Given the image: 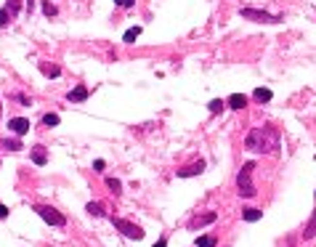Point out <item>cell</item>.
<instances>
[{
  "mask_svg": "<svg viewBox=\"0 0 316 247\" xmlns=\"http://www.w3.org/2000/svg\"><path fill=\"white\" fill-rule=\"evenodd\" d=\"M245 149L255 154H276L279 151V131L274 125H258L247 133Z\"/></svg>",
  "mask_w": 316,
  "mask_h": 247,
  "instance_id": "1",
  "label": "cell"
},
{
  "mask_svg": "<svg viewBox=\"0 0 316 247\" xmlns=\"http://www.w3.org/2000/svg\"><path fill=\"white\" fill-rule=\"evenodd\" d=\"M252 170H255V162H245L236 173V194L245 199H252L258 194L255 183H252Z\"/></svg>",
  "mask_w": 316,
  "mask_h": 247,
  "instance_id": "2",
  "label": "cell"
},
{
  "mask_svg": "<svg viewBox=\"0 0 316 247\" xmlns=\"http://www.w3.org/2000/svg\"><path fill=\"white\" fill-rule=\"evenodd\" d=\"M239 16L247 21H258V24H276V21H282V14H268V11H261V8H242Z\"/></svg>",
  "mask_w": 316,
  "mask_h": 247,
  "instance_id": "3",
  "label": "cell"
},
{
  "mask_svg": "<svg viewBox=\"0 0 316 247\" xmlns=\"http://www.w3.org/2000/svg\"><path fill=\"white\" fill-rule=\"evenodd\" d=\"M35 213L43 218L45 223H50V226H56V229H61V226H67V215H61L56 207H48V205H35Z\"/></svg>",
  "mask_w": 316,
  "mask_h": 247,
  "instance_id": "4",
  "label": "cell"
},
{
  "mask_svg": "<svg viewBox=\"0 0 316 247\" xmlns=\"http://www.w3.org/2000/svg\"><path fill=\"white\" fill-rule=\"evenodd\" d=\"M112 226H115L120 234H125L128 239H144V229L135 226V223H131V221H125V218H112Z\"/></svg>",
  "mask_w": 316,
  "mask_h": 247,
  "instance_id": "5",
  "label": "cell"
},
{
  "mask_svg": "<svg viewBox=\"0 0 316 247\" xmlns=\"http://www.w3.org/2000/svg\"><path fill=\"white\" fill-rule=\"evenodd\" d=\"M218 221V213H213V210H207V213H202V215H194L189 221V229L191 231H197V229H202V226H210V223H216Z\"/></svg>",
  "mask_w": 316,
  "mask_h": 247,
  "instance_id": "6",
  "label": "cell"
},
{
  "mask_svg": "<svg viewBox=\"0 0 316 247\" xmlns=\"http://www.w3.org/2000/svg\"><path fill=\"white\" fill-rule=\"evenodd\" d=\"M30 128H32L30 120H24V117H11V120H8V131L14 133V136H24Z\"/></svg>",
  "mask_w": 316,
  "mask_h": 247,
  "instance_id": "7",
  "label": "cell"
},
{
  "mask_svg": "<svg viewBox=\"0 0 316 247\" xmlns=\"http://www.w3.org/2000/svg\"><path fill=\"white\" fill-rule=\"evenodd\" d=\"M200 173H205V160L191 162V165L181 167V170H178V178H194V176H200Z\"/></svg>",
  "mask_w": 316,
  "mask_h": 247,
  "instance_id": "8",
  "label": "cell"
},
{
  "mask_svg": "<svg viewBox=\"0 0 316 247\" xmlns=\"http://www.w3.org/2000/svg\"><path fill=\"white\" fill-rule=\"evenodd\" d=\"M30 157H32V162H35V165H40V167L48 165V151H45V147H40V144L30 149Z\"/></svg>",
  "mask_w": 316,
  "mask_h": 247,
  "instance_id": "9",
  "label": "cell"
},
{
  "mask_svg": "<svg viewBox=\"0 0 316 247\" xmlns=\"http://www.w3.org/2000/svg\"><path fill=\"white\" fill-rule=\"evenodd\" d=\"M226 106H229V109H236V112L245 109V106H247V96H245V93H231V96L226 99Z\"/></svg>",
  "mask_w": 316,
  "mask_h": 247,
  "instance_id": "10",
  "label": "cell"
},
{
  "mask_svg": "<svg viewBox=\"0 0 316 247\" xmlns=\"http://www.w3.org/2000/svg\"><path fill=\"white\" fill-rule=\"evenodd\" d=\"M90 96V91L85 85H77V88H72L69 93H67V101H75V104H80V101H85Z\"/></svg>",
  "mask_w": 316,
  "mask_h": 247,
  "instance_id": "11",
  "label": "cell"
},
{
  "mask_svg": "<svg viewBox=\"0 0 316 247\" xmlns=\"http://www.w3.org/2000/svg\"><path fill=\"white\" fill-rule=\"evenodd\" d=\"M300 237H303V239H314V237H316V210L311 213V218H308V223H306V229H303Z\"/></svg>",
  "mask_w": 316,
  "mask_h": 247,
  "instance_id": "12",
  "label": "cell"
},
{
  "mask_svg": "<svg viewBox=\"0 0 316 247\" xmlns=\"http://www.w3.org/2000/svg\"><path fill=\"white\" fill-rule=\"evenodd\" d=\"M242 218H245L247 223H255V221H261V218H263V213L258 210V207H247V210H242Z\"/></svg>",
  "mask_w": 316,
  "mask_h": 247,
  "instance_id": "13",
  "label": "cell"
},
{
  "mask_svg": "<svg viewBox=\"0 0 316 247\" xmlns=\"http://www.w3.org/2000/svg\"><path fill=\"white\" fill-rule=\"evenodd\" d=\"M0 149L19 151V149H24V147H21V141H19V138H0Z\"/></svg>",
  "mask_w": 316,
  "mask_h": 247,
  "instance_id": "14",
  "label": "cell"
},
{
  "mask_svg": "<svg viewBox=\"0 0 316 247\" xmlns=\"http://www.w3.org/2000/svg\"><path fill=\"white\" fill-rule=\"evenodd\" d=\"M271 96H274V93H271L268 88H255V93H252V99H255L258 104H266V101H271Z\"/></svg>",
  "mask_w": 316,
  "mask_h": 247,
  "instance_id": "15",
  "label": "cell"
},
{
  "mask_svg": "<svg viewBox=\"0 0 316 247\" xmlns=\"http://www.w3.org/2000/svg\"><path fill=\"white\" fill-rule=\"evenodd\" d=\"M141 37V27H131V30L122 35V43H135Z\"/></svg>",
  "mask_w": 316,
  "mask_h": 247,
  "instance_id": "16",
  "label": "cell"
},
{
  "mask_svg": "<svg viewBox=\"0 0 316 247\" xmlns=\"http://www.w3.org/2000/svg\"><path fill=\"white\" fill-rule=\"evenodd\" d=\"M85 213H88V215H93V218H101V215H104V207H101L99 202H88Z\"/></svg>",
  "mask_w": 316,
  "mask_h": 247,
  "instance_id": "17",
  "label": "cell"
},
{
  "mask_svg": "<svg viewBox=\"0 0 316 247\" xmlns=\"http://www.w3.org/2000/svg\"><path fill=\"white\" fill-rule=\"evenodd\" d=\"M59 122H61V117H59V115H53V112L43 115V125H45V128H56Z\"/></svg>",
  "mask_w": 316,
  "mask_h": 247,
  "instance_id": "18",
  "label": "cell"
},
{
  "mask_svg": "<svg viewBox=\"0 0 316 247\" xmlns=\"http://www.w3.org/2000/svg\"><path fill=\"white\" fill-rule=\"evenodd\" d=\"M40 72L45 77H59L61 75V69H59V66H53V64H40Z\"/></svg>",
  "mask_w": 316,
  "mask_h": 247,
  "instance_id": "19",
  "label": "cell"
},
{
  "mask_svg": "<svg viewBox=\"0 0 316 247\" xmlns=\"http://www.w3.org/2000/svg\"><path fill=\"white\" fill-rule=\"evenodd\" d=\"M223 106H226V101H223V99H213L210 104H207V109H210V115H218V112H221Z\"/></svg>",
  "mask_w": 316,
  "mask_h": 247,
  "instance_id": "20",
  "label": "cell"
},
{
  "mask_svg": "<svg viewBox=\"0 0 316 247\" xmlns=\"http://www.w3.org/2000/svg\"><path fill=\"white\" fill-rule=\"evenodd\" d=\"M218 239L216 237H197V247H216Z\"/></svg>",
  "mask_w": 316,
  "mask_h": 247,
  "instance_id": "21",
  "label": "cell"
},
{
  "mask_svg": "<svg viewBox=\"0 0 316 247\" xmlns=\"http://www.w3.org/2000/svg\"><path fill=\"white\" fill-rule=\"evenodd\" d=\"M43 14L50 19V16H56V14H59V8H56V5L50 3V0H43Z\"/></svg>",
  "mask_w": 316,
  "mask_h": 247,
  "instance_id": "22",
  "label": "cell"
},
{
  "mask_svg": "<svg viewBox=\"0 0 316 247\" xmlns=\"http://www.w3.org/2000/svg\"><path fill=\"white\" fill-rule=\"evenodd\" d=\"M106 186H109L115 194H120V192H122V183L117 181V178H106Z\"/></svg>",
  "mask_w": 316,
  "mask_h": 247,
  "instance_id": "23",
  "label": "cell"
},
{
  "mask_svg": "<svg viewBox=\"0 0 316 247\" xmlns=\"http://www.w3.org/2000/svg\"><path fill=\"white\" fill-rule=\"evenodd\" d=\"M5 8L11 11V16H16L21 11V0H8V5H5Z\"/></svg>",
  "mask_w": 316,
  "mask_h": 247,
  "instance_id": "24",
  "label": "cell"
},
{
  "mask_svg": "<svg viewBox=\"0 0 316 247\" xmlns=\"http://www.w3.org/2000/svg\"><path fill=\"white\" fill-rule=\"evenodd\" d=\"M11 19H14V16H11V11L8 8H0V27H5Z\"/></svg>",
  "mask_w": 316,
  "mask_h": 247,
  "instance_id": "25",
  "label": "cell"
},
{
  "mask_svg": "<svg viewBox=\"0 0 316 247\" xmlns=\"http://www.w3.org/2000/svg\"><path fill=\"white\" fill-rule=\"evenodd\" d=\"M115 5H120V8H133L135 0H115Z\"/></svg>",
  "mask_w": 316,
  "mask_h": 247,
  "instance_id": "26",
  "label": "cell"
},
{
  "mask_svg": "<svg viewBox=\"0 0 316 247\" xmlns=\"http://www.w3.org/2000/svg\"><path fill=\"white\" fill-rule=\"evenodd\" d=\"M14 99H16V101H19V104H24V106H30V104H32V101H30V99H27V96H21V93H16V96H14Z\"/></svg>",
  "mask_w": 316,
  "mask_h": 247,
  "instance_id": "27",
  "label": "cell"
},
{
  "mask_svg": "<svg viewBox=\"0 0 316 247\" xmlns=\"http://www.w3.org/2000/svg\"><path fill=\"white\" fill-rule=\"evenodd\" d=\"M8 213H11V210L3 205V202H0V221H3V218H8Z\"/></svg>",
  "mask_w": 316,
  "mask_h": 247,
  "instance_id": "28",
  "label": "cell"
},
{
  "mask_svg": "<svg viewBox=\"0 0 316 247\" xmlns=\"http://www.w3.org/2000/svg\"><path fill=\"white\" fill-rule=\"evenodd\" d=\"M104 165H106V162H104V160H96V162H93V167H96V173H101V170H104Z\"/></svg>",
  "mask_w": 316,
  "mask_h": 247,
  "instance_id": "29",
  "label": "cell"
},
{
  "mask_svg": "<svg viewBox=\"0 0 316 247\" xmlns=\"http://www.w3.org/2000/svg\"><path fill=\"white\" fill-rule=\"evenodd\" d=\"M32 8H35V0H27V11L32 14Z\"/></svg>",
  "mask_w": 316,
  "mask_h": 247,
  "instance_id": "30",
  "label": "cell"
},
{
  "mask_svg": "<svg viewBox=\"0 0 316 247\" xmlns=\"http://www.w3.org/2000/svg\"><path fill=\"white\" fill-rule=\"evenodd\" d=\"M154 247H167V239H165V237H162V239H160V242H157Z\"/></svg>",
  "mask_w": 316,
  "mask_h": 247,
  "instance_id": "31",
  "label": "cell"
},
{
  "mask_svg": "<svg viewBox=\"0 0 316 247\" xmlns=\"http://www.w3.org/2000/svg\"><path fill=\"white\" fill-rule=\"evenodd\" d=\"M0 117H3V104H0Z\"/></svg>",
  "mask_w": 316,
  "mask_h": 247,
  "instance_id": "32",
  "label": "cell"
}]
</instances>
